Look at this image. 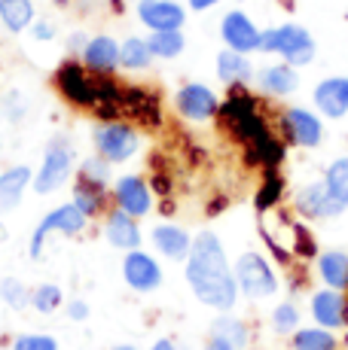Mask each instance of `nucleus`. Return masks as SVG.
Instances as JSON below:
<instances>
[{"instance_id": "f257e3e1", "label": "nucleus", "mask_w": 348, "mask_h": 350, "mask_svg": "<svg viewBox=\"0 0 348 350\" xmlns=\"http://www.w3.org/2000/svg\"><path fill=\"white\" fill-rule=\"evenodd\" d=\"M55 89L68 104L86 113H95L104 122H135V125H159L162 107L159 95L144 85H129L110 73L89 70L79 62H64L55 70Z\"/></svg>"}, {"instance_id": "f03ea898", "label": "nucleus", "mask_w": 348, "mask_h": 350, "mask_svg": "<svg viewBox=\"0 0 348 350\" xmlns=\"http://www.w3.org/2000/svg\"><path fill=\"white\" fill-rule=\"evenodd\" d=\"M217 119L223 125V131L236 144L245 146L251 161L266 165V167H278V161L284 159V140L275 134L269 116L263 113V104L245 85H236L229 92V98L220 104Z\"/></svg>"}, {"instance_id": "7ed1b4c3", "label": "nucleus", "mask_w": 348, "mask_h": 350, "mask_svg": "<svg viewBox=\"0 0 348 350\" xmlns=\"http://www.w3.org/2000/svg\"><path fill=\"white\" fill-rule=\"evenodd\" d=\"M186 284L192 286V295L214 311H232L236 308V271L226 262V250L214 232H202L199 238H192L190 256H186Z\"/></svg>"}, {"instance_id": "20e7f679", "label": "nucleus", "mask_w": 348, "mask_h": 350, "mask_svg": "<svg viewBox=\"0 0 348 350\" xmlns=\"http://www.w3.org/2000/svg\"><path fill=\"white\" fill-rule=\"evenodd\" d=\"M260 52H278L287 64L306 67L314 58V40L303 25H281L260 33Z\"/></svg>"}, {"instance_id": "39448f33", "label": "nucleus", "mask_w": 348, "mask_h": 350, "mask_svg": "<svg viewBox=\"0 0 348 350\" xmlns=\"http://www.w3.org/2000/svg\"><path fill=\"white\" fill-rule=\"evenodd\" d=\"M236 284L238 293H245L247 299H269L278 289V278L260 253H245L236 262Z\"/></svg>"}, {"instance_id": "423d86ee", "label": "nucleus", "mask_w": 348, "mask_h": 350, "mask_svg": "<svg viewBox=\"0 0 348 350\" xmlns=\"http://www.w3.org/2000/svg\"><path fill=\"white\" fill-rule=\"evenodd\" d=\"M140 140L129 122H101L95 128V150L104 161H125L138 152Z\"/></svg>"}, {"instance_id": "0eeeda50", "label": "nucleus", "mask_w": 348, "mask_h": 350, "mask_svg": "<svg viewBox=\"0 0 348 350\" xmlns=\"http://www.w3.org/2000/svg\"><path fill=\"white\" fill-rule=\"evenodd\" d=\"M86 223H89V217H86L83 211H79L77 204H62V207H55V211L49 213L46 219H40V226L34 228V234H31V256H37L43 253V244H46V238H49L52 232H62V234H79L86 228Z\"/></svg>"}, {"instance_id": "6e6552de", "label": "nucleus", "mask_w": 348, "mask_h": 350, "mask_svg": "<svg viewBox=\"0 0 348 350\" xmlns=\"http://www.w3.org/2000/svg\"><path fill=\"white\" fill-rule=\"evenodd\" d=\"M71 167H73V150L64 140H52L43 156V165H40V171L34 177V192L37 195L55 192L71 177Z\"/></svg>"}, {"instance_id": "1a4fd4ad", "label": "nucleus", "mask_w": 348, "mask_h": 350, "mask_svg": "<svg viewBox=\"0 0 348 350\" xmlns=\"http://www.w3.org/2000/svg\"><path fill=\"white\" fill-rule=\"evenodd\" d=\"M281 131H284V137L290 144L303 146V150L321 146V137H324L321 119L312 110H303V107H290V110L281 113Z\"/></svg>"}, {"instance_id": "9d476101", "label": "nucleus", "mask_w": 348, "mask_h": 350, "mask_svg": "<svg viewBox=\"0 0 348 350\" xmlns=\"http://www.w3.org/2000/svg\"><path fill=\"white\" fill-rule=\"evenodd\" d=\"M297 211L309 219H333L345 211V204L321 180V183H309L306 189L297 192Z\"/></svg>"}, {"instance_id": "9b49d317", "label": "nucleus", "mask_w": 348, "mask_h": 350, "mask_svg": "<svg viewBox=\"0 0 348 350\" xmlns=\"http://www.w3.org/2000/svg\"><path fill=\"white\" fill-rule=\"evenodd\" d=\"M312 317L321 329H348V299L343 289H318L312 295Z\"/></svg>"}, {"instance_id": "f8f14e48", "label": "nucleus", "mask_w": 348, "mask_h": 350, "mask_svg": "<svg viewBox=\"0 0 348 350\" xmlns=\"http://www.w3.org/2000/svg\"><path fill=\"white\" fill-rule=\"evenodd\" d=\"M123 278L125 284L138 293H153L159 284H162V268L153 256H147L144 250H129L123 262Z\"/></svg>"}, {"instance_id": "ddd939ff", "label": "nucleus", "mask_w": 348, "mask_h": 350, "mask_svg": "<svg viewBox=\"0 0 348 350\" xmlns=\"http://www.w3.org/2000/svg\"><path fill=\"white\" fill-rule=\"evenodd\" d=\"M260 33L263 31H257V25L238 10L226 12L223 22H220V37H223V43L229 46L232 52H242V55L260 49Z\"/></svg>"}, {"instance_id": "4468645a", "label": "nucleus", "mask_w": 348, "mask_h": 350, "mask_svg": "<svg viewBox=\"0 0 348 350\" xmlns=\"http://www.w3.org/2000/svg\"><path fill=\"white\" fill-rule=\"evenodd\" d=\"M177 110L180 116L192 119V122H205V119H214L220 110L217 95L202 83H190L177 92Z\"/></svg>"}, {"instance_id": "2eb2a0df", "label": "nucleus", "mask_w": 348, "mask_h": 350, "mask_svg": "<svg viewBox=\"0 0 348 350\" xmlns=\"http://www.w3.org/2000/svg\"><path fill=\"white\" fill-rule=\"evenodd\" d=\"M314 107L327 119H343L348 113V77H330L314 85Z\"/></svg>"}, {"instance_id": "dca6fc26", "label": "nucleus", "mask_w": 348, "mask_h": 350, "mask_svg": "<svg viewBox=\"0 0 348 350\" xmlns=\"http://www.w3.org/2000/svg\"><path fill=\"white\" fill-rule=\"evenodd\" d=\"M138 16H140V22L153 31H180L186 12H184V6H177L174 0H140Z\"/></svg>"}, {"instance_id": "f3484780", "label": "nucleus", "mask_w": 348, "mask_h": 350, "mask_svg": "<svg viewBox=\"0 0 348 350\" xmlns=\"http://www.w3.org/2000/svg\"><path fill=\"white\" fill-rule=\"evenodd\" d=\"M113 198H116L119 211H125L129 217H144L147 211H150L153 198H150V186L144 183L140 177H123L116 183V189H113Z\"/></svg>"}, {"instance_id": "a211bd4d", "label": "nucleus", "mask_w": 348, "mask_h": 350, "mask_svg": "<svg viewBox=\"0 0 348 350\" xmlns=\"http://www.w3.org/2000/svg\"><path fill=\"white\" fill-rule=\"evenodd\" d=\"M257 83H260V89H263L266 95L284 98V95H290V92H297L299 77H297V70H293V64L281 62V64L263 67V70L257 73Z\"/></svg>"}, {"instance_id": "6ab92c4d", "label": "nucleus", "mask_w": 348, "mask_h": 350, "mask_svg": "<svg viewBox=\"0 0 348 350\" xmlns=\"http://www.w3.org/2000/svg\"><path fill=\"white\" fill-rule=\"evenodd\" d=\"M104 234L110 241V247H119V250H138L140 247V228L135 223V217H129L125 211H113L107 217Z\"/></svg>"}, {"instance_id": "aec40b11", "label": "nucleus", "mask_w": 348, "mask_h": 350, "mask_svg": "<svg viewBox=\"0 0 348 350\" xmlns=\"http://www.w3.org/2000/svg\"><path fill=\"white\" fill-rule=\"evenodd\" d=\"M83 64L98 73H113L119 64V46L110 37H92L83 46Z\"/></svg>"}, {"instance_id": "412c9836", "label": "nucleus", "mask_w": 348, "mask_h": 350, "mask_svg": "<svg viewBox=\"0 0 348 350\" xmlns=\"http://www.w3.org/2000/svg\"><path fill=\"white\" fill-rule=\"evenodd\" d=\"M31 177H34V174H31L28 165H16V167H10V171L0 174V213L12 211V207L22 201Z\"/></svg>"}, {"instance_id": "4be33fe9", "label": "nucleus", "mask_w": 348, "mask_h": 350, "mask_svg": "<svg viewBox=\"0 0 348 350\" xmlns=\"http://www.w3.org/2000/svg\"><path fill=\"white\" fill-rule=\"evenodd\" d=\"M73 204H77L89 219L107 213L104 183H92V180H86V177H77V183H73Z\"/></svg>"}, {"instance_id": "5701e85b", "label": "nucleus", "mask_w": 348, "mask_h": 350, "mask_svg": "<svg viewBox=\"0 0 348 350\" xmlns=\"http://www.w3.org/2000/svg\"><path fill=\"white\" fill-rule=\"evenodd\" d=\"M153 244L169 259H186L192 247V238L180 226H156L153 228Z\"/></svg>"}, {"instance_id": "b1692460", "label": "nucleus", "mask_w": 348, "mask_h": 350, "mask_svg": "<svg viewBox=\"0 0 348 350\" xmlns=\"http://www.w3.org/2000/svg\"><path fill=\"white\" fill-rule=\"evenodd\" d=\"M217 77L223 79L229 89H236V85L251 83V79H253V67H251V62H247L242 52L226 49V52H220V55H217Z\"/></svg>"}, {"instance_id": "393cba45", "label": "nucleus", "mask_w": 348, "mask_h": 350, "mask_svg": "<svg viewBox=\"0 0 348 350\" xmlns=\"http://www.w3.org/2000/svg\"><path fill=\"white\" fill-rule=\"evenodd\" d=\"M318 274L330 289H348V253H343V250L321 253Z\"/></svg>"}, {"instance_id": "a878e982", "label": "nucleus", "mask_w": 348, "mask_h": 350, "mask_svg": "<svg viewBox=\"0 0 348 350\" xmlns=\"http://www.w3.org/2000/svg\"><path fill=\"white\" fill-rule=\"evenodd\" d=\"M0 18L12 33H22L34 22V3L31 0H0Z\"/></svg>"}, {"instance_id": "bb28decb", "label": "nucleus", "mask_w": 348, "mask_h": 350, "mask_svg": "<svg viewBox=\"0 0 348 350\" xmlns=\"http://www.w3.org/2000/svg\"><path fill=\"white\" fill-rule=\"evenodd\" d=\"M290 347L293 350H336L339 341L336 335H330V329H297L290 338Z\"/></svg>"}, {"instance_id": "cd10ccee", "label": "nucleus", "mask_w": 348, "mask_h": 350, "mask_svg": "<svg viewBox=\"0 0 348 350\" xmlns=\"http://www.w3.org/2000/svg\"><path fill=\"white\" fill-rule=\"evenodd\" d=\"M211 335H217V338L229 341V345L236 347V350H245V347H247V341H251V332H247V326H245L242 320L229 317V314H223V317L214 320Z\"/></svg>"}, {"instance_id": "c85d7f7f", "label": "nucleus", "mask_w": 348, "mask_h": 350, "mask_svg": "<svg viewBox=\"0 0 348 350\" xmlns=\"http://www.w3.org/2000/svg\"><path fill=\"white\" fill-rule=\"evenodd\" d=\"M153 62V52H150V43L147 40H125L123 49H119V64L129 67V70H144V67H150Z\"/></svg>"}, {"instance_id": "c756f323", "label": "nucleus", "mask_w": 348, "mask_h": 350, "mask_svg": "<svg viewBox=\"0 0 348 350\" xmlns=\"http://www.w3.org/2000/svg\"><path fill=\"white\" fill-rule=\"evenodd\" d=\"M150 52L156 58H174L184 52V33L180 31H153V37L147 40Z\"/></svg>"}, {"instance_id": "7c9ffc66", "label": "nucleus", "mask_w": 348, "mask_h": 350, "mask_svg": "<svg viewBox=\"0 0 348 350\" xmlns=\"http://www.w3.org/2000/svg\"><path fill=\"white\" fill-rule=\"evenodd\" d=\"M324 183H327V189H330L348 207V156L336 159L330 167H327V171H324Z\"/></svg>"}, {"instance_id": "2f4dec72", "label": "nucleus", "mask_w": 348, "mask_h": 350, "mask_svg": "<svg viewBox=\"0 0 348 350\" xmlns=\"http://www.w3.org/2000/svg\"><path fill=\"white\" fill-rule=\"evenodd\" d=\"M0 299H3L12 311H22V308L31 305V289L16 278H3L0 280Z\"/></svg>"}, {"instance_id": "473e14b6", "label": "nucleus", "mask_w": 348, "mask_h": 350, "mask_svg": "<svg viewBox=\"0 0 348 350\" xmlns=\"http://www.w3.org/2000/svg\"><path fill=\"white\" fill-rule=\"evenodd\" d=\"M31 305L37 308L40 314H52L58 305H62V289L55 284H40L31 289Z\"/></svg>"}, {"instance_id": "72a5a7b5", "label": "nucleus", "mask_w": 348, "mask_h": 350, "mask_svg": "<svg viewBox=\"0 0 348 350\" xmlns=\"http://www.w3.org/2000/svg\"><path fill=\"white\" fill-rule=\"evenodd\" d=\"M272 326H275L278 332H297L299 311L290 305V301H284V305H278L275 311H272Z\"/></svg>"}, {"instance_id": "f704fd0d", "label": "nucleus", "mask_w": 348, "mask_h": 350, "mask_svg": "<svg viewBox=\"0 0 348 350\" xmlns=\"http://www.w3.org/2000/svg\"><path fill=\"white\" fill-rule=\"evenodd\" d=\"M12 350H58V345L49 335H18Z\"/></svg>"}, {"instance_id": "c9c22d12", "label": "nucleus", "mask_w": 348, "mask_h": 350, "mask_svg": "<svg viewBox=\"0 0 348 350\" xmlns=\"http://www.w3.org/2000/svg\"><path fill=\"white\" fill-rule=\"evenodd\" d=\"M79 177L92 180V183H107V177H110V167H107L104 159H89L83 167H79Z\"/></svg>"}, {"instance_id": "e433bc0d", "label": "nucleus", "mask_w": 348, "mask_h": 350, "mask_svg": "<svg viewBox=\"0 0 348 350\" xmlns=\"http://www.w3.org/2000/svg\"><path fill=\"white\" fill-rule=\"evenodd\" d=\"M71 317L73 320H86V317H89V308H86V301H71Z\"/></svg>"}, {"instance_id": "4c0bfd02", "label": "nucleus", "mask_w": 348, "mask_h": 350, "mask_svg": "<svg viewBox=\"0 0 348 350\" xmlns=\"http://www.w3.org/2000/svg\"><path fill=\"white\" fill-rule=\"evenodd\" d=\"M205 350H236V347H232L229 341H223V338H217V335H211L208 345H205Z\"/></svg>"}, {"instance_id": "58836bf2", "label": "nucleus", "mask_w": 348, "mask_h": 350, "mask_svg": "<svg viewBox=\"0 0 348 350\" xmlns=\"http://www.w3.org/2000/svg\"><path fill=\"white\" fill-rule=\"evenodd\" d=\"M214 3H220V0H190V6H192V10H199V12H202V10H211Z\"/></svg>"}, {"instance_id": "ea45409f", "label": "nucleus", "mask_w": 348, "mask_h": 350, "mask_svg": "<svg viewBox=\"0 0 348 350\" xmlns=\"http://www.w3.org/2000/svg\"><path fill=\"white\" fill-rule=\"evenodd\" d=\"M150 350H180L177 345H174V341H169V338H162V341H156V345H153Z\"/></svg>"}, {"instance_id": "a19ab883", "label": "nucleus", "mask_w": 348, "mask_h": 350, "mask_svg": "<svg viewBox=\"0 0 348 350\" xmlns=\"http://www.w3.org/2000/svg\"><path fill=\"white\" fill-rule=\"evenodd\" d=\"M37 40H49L52 37V28H49V25H37Z\"/></svg>"}, {"instance_id": "79ce46f5", "label": "nucleus", "mask_w": 348, "mask_h": 350, "mask_svg": "<svg viewBox=\"0 0 348 350\" xmlns=\"http://www.w3.org/2000/svg\"><path fill=\"white\" fill-rule=\"evenodd\" d=\"M113 350H135V347H129V345H119V347H113Z\"/></svg>"}, {"instance_id": "37998d69", "label": "nucleus", "mask_w": 348, "mask_h": 350, "mask_svg": "<svg viewBox=\"0 0 348 350\" xmlns=\"http://www.w3.org/2000/svg\"><path fill=\"white\" fill-rule=\"evenodd\" d=\"M345 347H348V335H345Z\"/></svg>"}]
</instances>
